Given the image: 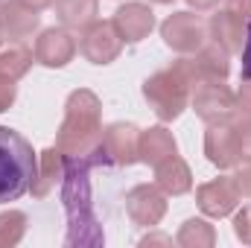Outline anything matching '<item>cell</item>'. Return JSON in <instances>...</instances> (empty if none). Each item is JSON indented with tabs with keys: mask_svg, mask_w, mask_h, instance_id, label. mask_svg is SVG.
I'll return each mask as SVG.
<instances>
[{
	"mask_svg": "<svg viewBox=\"0 0 251 248\" xmlns=\"http://www.w3.org/2000/svg\"><path fill=\"white\" fill-rule=\"evenodd\" d=\"M114 164L105 143L100 140L94 149L64 158V190L62 201L67 210V246H100L102 243V231L97 228V216H94V196H91V173L97 167H108Z\"/></svg>",
	"mask_w": 251,
	"mask_h": 248,
	"instance_id": "obj_1",
	"label": "cell"
},
{
	"mask_svg": "<svg viewBox=\"0 0 251 248\" xmlns=\"http://www.w3.org/2000/svg\"><path fill=\"white\" fill-rule=\"evenodd\" d=\"M102 140V128H100V99L91 91H73L67 97L64 105V123L59 128V140L56 149L64 158L82 155L88 149H94Z\"/></svg>",
	"mask_w": 251,
	"mask_h": 248,
	"instance_id": "obj_2",
	"label": "cell"
},
{
	"mask_svg": "<svg viewBox=\"0 0 251 248\" xmlns=\"http://www.w3.org/2000/svg\"><path fill=\"white\" fill-rule=\"evenodd\" d=\"M35 152L15 128L0 125V204L18 201L35 181Z\"/></svg>",
	"mask_w": 251,
	"mask_h": 248,
	"instance_id": "obj_3",
	"label": "cell"
},
{
	"mask_svg": "<svg viewBox=\"0 0 251 248\" xmlns=\"http://www.w3.org/2000/svg\"><path fill=\"white\" fill-rule=\"evenodd\" d=\"M187 91H190V82L176 67L161 70V73H155V76H149L143 82V97L164 123L176 120L187 108Z\"/></svg>",
	"mask_w": 251,
	"mask_h": 248,
	"instance_id": "obj_4",
	"label": "cell"
},
{
	"mask_svg": "<svg viewBox=\"0 0 251 248\" xmlns=\"http://www.w3.org/2000/svg\"><path fill=\"white\" fill-rule=\"evenodd\" d=\"M193 108L204 123H231L237 117V97L225 88L222 79H204L196 85Z\"/></svg>",
	"mask_w": 251,
	"mask_h": 248,
	"instance_id": "obj_5",
	"label": "cell"
},
{
	"mask_svg": "<svg viewBox=\"0 0 251 248\" xmlns=\"http://www.w3.org/2000/svg\"><path fill=\"white\" fill-rule=\"evenodd\" d=\"M161 35L167 41V47L178 50V53H196L201 50L204 38H207V26L199 15L193 12H178V15H170L161 26Z\"/></svg>",
	"mask_w": 251,
	"mask_h": 248,
	"instance_id": "obj_6",
	"label": "cell"
},
{
	"mask_svg": "<svg viewBox=\"0 0 251 248\" xmlns=\"http://www.w3.org/2000/svg\"><path fill=\"white\" fill-rule=\"evenodd\" d=\"M173 67L190 85H199L204 79H225L228 76V53L219 44H210V47L196 50V56H190V59H178Z\"/></svg>",
	"mask_w": 251,
	"mask_h": 248,
	"instance_id": "obj_7",
	"label": "cell"
},
{
	"mask_svg": "<svg viewBox=\"0 0 251 248\" xmlns=\"http://www.w3.org/2000/svg\"><path fill=\"white\" fill-rule=\"evenodd\" d=\"M79 47H82V56H85L88 62L111 64L117 56H120V50H123V38H120L114 21H111V24L102 21V24H91V26L85 29Z\"/></svg>",
	"mask_w": 251,
	"mask_h": 248,
	"instance_id": "obj_8",
	"label": "cell"
},
{
	"mask_svg": "<svg viewBox=\"0 0 251 248\" xmlns=\"http://www.w3.org/2000/svg\"><path fill=\"white\" fill-rule=\"evenodd\" d=\"M126 210H128L134 225H143V228L158 225L164 219V213H167V201H164L161 187H149V184L134 187L126 196Z\"/></svg>",
	"mask_w": 251,
	"mask_h": 248,
	"instance_id": "obj_9",
	"label": "cell"
},
{
	"mask_svg": "<svg viewBox=\"0 0 251 248\" xmlns=\"http://www.w3.org/2000/svg\"><path fill=\"white\" fill-rule=\"evenodd\" d=\"M196 198H199L201 213H207L213 219H222V216H228L237 207L240 190L234 184V178H216V181H207V184L199 187Z\"/></svg>",
	"mask_w": 251,
	"mask_h": 248,
	"instance_id": "obj_10",
	"label": "cell"
},
{
	"mask_svg": "<svg viewBox=\"0 0 251 248\" xmlns=\"http://www.w3.org/2000/svg\"><path fill=\"white\" fill-rule=\"evenodd\" d=\"M204 155L210 158V164H216L219 170H231L240 164V143H237V131L231 123H216L210 125L207 137H204Z\"/></svg>",
	"mask_w": 251,
	"mask_h": 248,
	"instance_id": "obj_11",
	"label": "cell"
},
{
	"mask_svg": "<svg viewBox=\"0 0 251 248\" xmlns=\"http://www.w3.org/2000/svg\"><path fill=\"white\" fill-rule=\"evenodd\" d=\"M76 56V41L64 29H44L35 41V59L47 67H64Z\"/></svg>",
	"mask_w": 251,
	"mask_h": 248,
	"instance_id": "obj_12",
	"label": "cell"
},
{
	"mask_svg": "<svg viewBox=\"0 0 251 248\" xmlns=\"http://www.w3.org/2000/svg\"><path fill=\"white\" fill-rule=\"evenodd\" d=\"M114 26H117V32H120L123 41L134 44V41H140V38H146L152 32L155 15L143 3H126V6L117 9V15H114Z\"/></svg>",
	"mask_w": 251,
	"mask_h": 248,
	"instance_id": "obj_13",
	"label": "cell"
},
{
	"mask_svg": "<svg viewBox=\"0 0 251 248\" xmlns=\"http://www.w3.org/2000/svg\"><path fill=\"white\" fill-rule=\"evenodd\" d=\"M137 140H140L137 128L128 125V123H114L102 131V143H105L111 161L120 164V167H128V164L140 161V155H137Z\"/></svg>",
	"mask_w": 251,
	"mask_h": 248,
	"instance_id": "obj_14",
	"label": "cell"
},
{
	"mask_svg": "<svg viewBox=\"0 0 251 248\" xmlns=\"http://www.w3.org/2000/svg\"><path fill=\"white\" fill-rule=\"evenodd\" d=\"M38 26V12L21 0H12V3H3L0 9V32L12 41H21V38H29Z\"/></svg>",
	"mask_w": 251,
	"mask_h": 248,
	"instance_id": "obj_15",
	"label": "cell"
},
{
	"mask_svg": "<svg viewBox=\"0 0 251 248\" xmlns=\"http://www.w3.org/2000/svg\"><path fill=\"white\" fill-rule=\"evenodd\" d=\"M155 181L164 193L170 196H181L193 187V175H190V167L178 158V155H170L167 161H161L155 167Z\"/></svg>",
	"mask_w": 251,
	"mask_h": 248,
	"instance_id": "obj_16",
	"label": "cell"
},
{
	"mask_svg": "<svg viewBox=\"0 0 251 248\" xmlns=\"http://www.w3.org/2000/svg\"><path fill=\"white\" fill-rule=\"evenodd\" d=\"M210 32L216 38V44L225 50V53H237L243 47V32H246V21L234 12H216L213 21H210Z\"/></svg>",
	"mask_w": 251,
	"mask_h": 248,
	"instance_id": "obj_17",
	"label": "cell"
},
{
	"mask_svg": "<svg viewBox=\"0 0 251 248\" xmlns=\"http://www.w3.org/2000/svg\"><path fill=\"white\" fill-rule=\"evenodd\" d=\"M64 178V155L59 149H44L41 152V161H38V170H35V181H32V196L44 198L53 187Z\"/></svg>",
	"mask_w": 251,
	"mask_h": 248,
	"instance_id": "obj_18",
	"label": "cell"
},
{
	"mask_svg": "<svg viewBox=\"0 0 251 248\" xmlns=\"http://www.w3.org/2000/svg\"><path fill=\"white\" fill-rule=\"evenodd\" d=\"M137 155H140V161L158 167L161 161H167L170 155H176V140H173V134L167 128H149L137 140Z\"/></svg>",
	"mask_w": 251,
	"mask_h": 248,
	"instance_id": "obj_19",
	"label": "cell"
},
{
	"mask_svg": "<svg viewBox=\"0 0 251 248\" xmlns=\"http://www.w3.org/2000/svg\"><path fill=\"white\" fill-rule=\"evenodd\" d=\"M56 12L64 26L88 29L97 18V0H56Z\"/></svg>",
	"mask_w": 251,
	"mask_h": 248,
	"instance_id": "obj_20",
	"label": "cell"
},
{
	"mask_svg": "<svg viewBox=\"0 0 251 248\" xmlns=\"http://www.w3.org/2000/svg\"><path fill=\"white\" fill-rule=\"evenodd\" d=\"M213 243H216V234L201 219H190L178 231V246H184V248H210Z\"/></svg>",
	"mask_w": 251,
	"mask_h": 248,
	"instance_id": "obj_21",
	"label": "cell"
},
{
	"mask_svg": "<svg viewBox=\"0 0 251 248\" xmlns=\"http://www.w3.org/2000/svg\"><path fill=\"white\" fill-rule=\"evenodd\" d=\"M32 64V53L24 50V47H9L0 53V76H9V79H21Z\"/></svg>",
	"mask_w": 251,
	"mask_h": 248,
	"instance_id": "obj_22",
	"label": "cell"
},
{
	"mask_svg": "<svg viewBox=\"0 0 251 248\" xmlns=\"http://www.w3.org/2000/svg\"><path fill=\"white\" fill-rule=\"evenodd\" d=\"M26 231V216L21 210H9V213H0V248H12L21 243Z\"/></svg>",
	"mask_w": 251,
	"mask_h": 248,
	"instance_id": "obj_23",
	"label": "cell"
},
{
	"mask_svg": "<svg viewBox=\"0 0 251 248\" xmlns=\"http://www.w3.org/2000/svg\"><path fill=\"white\" fill-rule=\"evenodd\" d=\"M237 131V143H240V161H251V120H237L234 123Z\"/></svg>",
	"mask_w": 251,
	"mask_h": 248,
	"instance_id": "obj_24",
	"label": "cell"
},
{
	"mask_svg": "<svg viewBox=\"0 0 251 248\" xmlns=\"http://www.w3.org/2000/svg\"><path fill=\"white\" fill-rule=\"evenodd\" d=\"M234 231H237V237H240L243 243H249L251 246V207H243V210L237 213V219H234Z\"/></svg>",
	"mask_w": 251,
	"mask_h": 248,
	"instance_id": "obj_25",
	"label": "cell"
},
{
	"mask_svg": "<svg viewBox=\"0 0 251 248\" xmlns=\"http://www.w3.org/2000/svg\"><path fill=\"white\" fill-rule=\"evenodd\" d=\"M15 102V79L0 76V111H6Z\"/></svg>",
	"mask_w": 251,
	"mask_h": 248,
	"instance_id": "obj_26",
	"label": "cell"
},
{
	"mask_svg": "<svg viewBox=\"0 0 251 248\" xmlns=\"http://www.w3.org/2000/svg\"><path fill=\"white\" fill-rule=\"evenodd\" d=\"M234 184H237V190H240V196H249L251 198V161L243 167V170H237Z\"/></svg>",
	"mask_w": 251,
	"mask_h": 248,
	"instance_id": "obj_27",
	"label": "cell"
},
{
	"mask_svg": "<svg viewBox=\"0 0 251 248\" xmlns=\"http://www.w3.org/2000/svg\"><path fill=\"white\" fill-rule=\"evenodd\" d=\"M237 114L251 120V85H243L237 94Z\"/></svg>",
	"mask_w": 251,
	"mask_h": 248,
	"instance_id": "obj_28",
	"label": "cell"
},
{
	"mask_svg": "<svg viewBox=\"0 0 251 248\" xmlns=\"http://www.w3.org/2000/svg\"><path fill=\"white\" fill-rule=\"evenodd\" d=\"M243 79L251 82V21H246V47H243Z\"/></svg>",
	"mask_w": 251,
	"mask_h": 248,
	"instance_id": "obj_29",
	"label": "cell"
},
{
	"mask_svg": "<svg viewBox=\"0 0 251 248\" xmlns=\"http://www.w3.org/2000/svg\"><path fill=\"white\" fill-rule=\"evenodd\" d=\"M225 9L234 12V15H240L243 21H251V0H228Z\"/></svg>",
	"mask_w": 251,
	"mask_h": 248,
	"instance_id": "obj_30",
	"label": "cell"
},
{
	"mask_svg": "<svg viewBox=\"0 0 251 248\" xmlns=\"http://www.w3.org/2000/svg\"><path fill=\"white\" fill-rule=\"evenodd\" d=\"M21 3H26V6H32L35 12H38V9H47V6H56V0H21Z\"/></svg>",
	"mask_w": 251,
	"mask_h": 248,
	"instance_id": "obj_31",
	"label": "cell"
},
{
	"mask_svg": "<svg viewBox=\"0 0 251 248\" xmlns=\"http://www.w3.org/2000/svg\"><path fill=\"white\" fill-rule=\"evenodd\" d=\"M187 3L193 6V9H213L219 0H187Z\"/></svg>",
	"mask_w": 251,
	"mask_h": 248,
	"instance_id": "obj_32",
	"label": "cell"
},
{
	"mask_svg": "<svg viewBox=\"0 0 251 248\" xmlns=\"http://www.w3.org/2000/svg\"><path fill=\"white\" fill-rule=\"evenodd\" d=\"M152 3H173V0H152Z\"/></svg>",
	"mask_w": 251,
	"mask_h": 248,
	"instance_id": "obj_33",
	"label": "cell"
},
{
	"mask_svg": "<svg viewBox=\"0 0 251 248\" xmlns=\"http://www.w3.org/2000/svg\"><path fill=\"white\" fill-rule=\"evenodd\" d=\"M0 38H3V32H0Z\"/></svg>",
	"mask_w": 251,
	"mask_h": 248,
	"instance_id": "obj_34",
	"label": "cell"
},
{
	"mask_svg": "<svg viewBox=\"0 0 251 248\" xmlns=\"http://www.w3.org/2000/svg\"><path fill=\"white\" fill-rule=\"evenodd\" d=\"M0 3H3V0H0Z\"/></svg>",
	"mask_w": 251,
	"mask_h": 248,
	"instance_id": "obj_35",
	"label": "cell"
}]
</instances>
